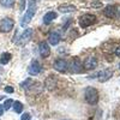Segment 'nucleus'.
<instances>
[{
  "mask_svg": "<svg viewBox=\"0 0 120 120\" xmlns=\"http://www.w3.org/2000/svg\"><path fill=\"white\" fill-rule=\"evenodd\" d=\"M84 97H85V101L89 105H96L98 102V91H97V89H95L93 86H88L85 89Z\"/></svg>",
  "mask_w": 120,
  "mask_h": 120,
  "instance_id": "obj_1",
  "label": "nucleus"
},
{
  "mask_svg": "<svg viewBox=\"0 0 120 120\" xmlns=\"http://www.w3.org/2000/svg\"><path fill=\"white\" fill-rule=\"evenodd\" d=\"M33 35H34V30L30 29V28H28V29H25L24 31L21 34V36L17 35V36L13 38V41H15L17 45H25V43H28L30 40L33 38Z\"/></svg>",
  "mask_w": 120,
  "mask_h": 120,
  "instance_id": "obj_2",
  "label": "nucleus"
},
{
  "mask_svg": "<svg viewBox=\"0 0 120 120\" xmlns=\"http://www.w3.org/2000/svg\"><path fill=\"white\" fill-rule=\"evenodd\" d=\"M35 12H36V5H35L33 1H30V6H29V8L26 10V12H25L24 17L22 18L21 25H22V26L28 25L30 22H31V19H33V17H34Z\"/></svg>",
  "mask_w": 120,
  "mask_h": 120,
  "instance_id": "obj_3",
  "label": "nucleus"
},
{
  "mask_svg": "<svg viewBox=\"0 0 120 120\" xmlns=\"http://www.w3.org/2000/svg\"><path fill=\"white\" fill-rule=\"evenodd\" d=\"M96 22V17L95 15H90V13H85L79 18V25L82 28H88L91 24H94Z\"/></svg>",
  "mask_w": 120,
  "mask_h": 120,
  "instance_id": "obj_4",
  "label": "nucleus"
},
{
  "mask_svg": "<svg viewBox=\"0 0 120 120\" xmlns=\"http://www.w3.org/2000/svg\"><path fill=\"white\" fill-rule=\"evenodd\" d=\"M13 25H15L13 19L8 18V17H5L4 19L0 21V31L1 33H10L13 29Z\"/></svg>",
  "mask_w": 120,
  "mask_h": 120,
  "instance_id": "obj_5",
  "label": "nucleus"
},
{
  "mask_svg": "<svg viewBox=\"0 0 120 120\" xmlns=\"http://www.w3.org/2000/svg\"><path fill=\"white\" fill-rule=\"evenodd\" d=\"M70 70H71V72H73V73H81L82 72L83 65H82V61L79 60L78 56H73L72 58L71 64H70Z\"/></svg>",
  "mask_w": 120,
  "mask_h": 120,
  "instance_id": "obj_6",
  "label": "nucleus"
},
{
  "mask_svg": "<svg viewBox=\"0 0 120 120\" xmlns=\"http://www.w3.org/2000/svg\"><path fill=\"white\" fill-rule=\"evenodd\" d=\"M97 67V59L95 56H88L84 61H83V68L84 70H94Z\"/></svg>",
  "mask_w": 120,
  "mask_h": 120,
  "instance_id": "obj_7",
  "label": "nucleus"
},
{
  "mask_svg": "<svg viewBox=\"0 0 120 120\" xmlns=\"http://www.w3.org/2000/svg\"><path fill=\"white\" fill-rule=\"evenodd\" d=\"M53 67L59 72H66L68 70V63L66 61V60H64V59H58L53 64Z\"/></svg>",
  "mask_w": 120,
  "mask_h": 120,
  "instance_id": "obj_8",
  "label": "nucleus"
},
{
  "mask_svg": "<svg viewBox=\"0 0 120 120\" xmlns=\"http://www.w3.org/2000/svg\"><path fill=\"white\" fill-rule=\"evenodd\" d=\"M41 70H42V67H41V65H40V63L37 61V60H33L31 65L28 67V72L31 76H37V75H40Z\"/></svg>",
  "mask_w": 120,
  "mask_h": 120,
  "instance_id": "obj_9",
  "label": "nucleus"
},
{
  "mask_svg": "<svg viewBox=\"0 0 120 120\" xmlns=\"http://www.w3.org/2000/svg\"><path fill=\"white\" fill-rule=\"evenodd\" d=\"M38 51H40V54H41L42 58H48L51 55V48H49V45L45 41L40 42L38 45Z\"/></svg>",
  "mask_w": 120,
  "mask_h": 120,
  "instance_id": "obj_10",
  "label": "nucleus"
},
{
  "mask_svg": "<svg viewBox=\"0 0 120 120\" xmlns=\"http://www.w3.org/2000/svg\"><path fill=\"white\" fill-rule=\"evenodd\" d=\"M113 76V71L111 68H105L102 71H100L98 75H97V78L100 82H107L109 78Z\"/></svg>",
  "mask_w": 120,
  "mask_h": 120,
  "instance_id": "obj_11",
  "label": "nucleus"
},
{
  "mask_svg": "<svg viewBox=\"0 0 120 120\" xmlns=\"http://www.w3.org/2000/svg\"><path fill=\"white\" fill-rule=\"evenodd\" d=\"M103 13L106 17H109V18H113L116 16V7L114 5H109L107 6L105 10H103Z\"/></svg>",
  "mask_w": 120,
  "mask_h": 120,
  "instance_id": "obj_12",
  "label": "nucleus"
},
{
  "mask_svg": "<svg viewBox=\"0 0 120 120\" xmlns=\"http://www.w3.org/2000/svg\"><path fill=\"white\" fill-rule=\"evenodd\" d=\"M56 17H58L56 12H54V11H49V12H47V13L43 16V23H45V24H49L51 22H53Z\"/></svg>",
  "mask_w": 120,
  "mask_h": 120,
  "instance_id": "obj_13",
  "label": "nucleus"
},
{
  "mask_svg": "<svg viewBox=\"0 0 120 120\" xmlns=\"http://www.w3.org/2000/svg\"><path fill=\"white\" fill-rule=\"evenodd\" d=\"M48 42L51 43L52 46H56L59 42H60V35L58 33H51L48 36Z\"/></svg>",
  "mask_w": 120,
  "mask_h": 120,
  "instance_id": "obj_14",
  "label": "nucleus"
},
{
  "mask_svg": "<svg viewBox=\"0 0 120 120\" xmlns=\"http://www.w3.org/2000/svg\"><path fill=\"white\" fill-rule=\"evenodd\" d=\"M45 85H46V88H47L48 90H53V89L55 88V85H56L55 78H54V77H48V78L46 79V82H45Z\"/></svg>",
  "mask_w": 120,
  "mask_h": 120,
  "instance_id": "obj_15",
  "label": "nucleus"
},
{
  "mask_svg": "<svg viewBox=\"0 0 120 120\" xmlns=\"http://www.w3.org/2000/svg\"><path fill=\"white\" fill-rule=\"evenodd\" d=\"M10 60H11V54L10 53H3L1 54V56H0V63H1L3 65H6V64H8L10 63Z\"/></svg>",
  "mask_w": 120,
  "mask_h": 120,
  "instance_id": "obj_16",
  "label": "nucleus"
},
{
  "mask_svg": "<svg viewBox=\"0 0 120 120\" xmlns=\"http://www.w3.org/2000/svg\"><path fill=\"white\" fill-rule=\"evenodd\" d=\"M12 106H13V111H15L16 113H22V111H23V103H22V102L13 101Z\"/></svg>",
  "mask_w": 120,
  "mask_h": 120,
  "instance_id": "obj_17",
  "label": "nucleus"
},
{
  "mask_svg": "<svg viewBox=\"0 0 120 120\" xmlns=\"http://www.w3.org/2000/svg\"><path fill=\"white\" fill-rule=\"evenodd\" d=\"M75 10H76V7L75 6H72V5H68V6H60L59 7V11L60 12H63V13H66V12H72V11H75Z\"/></svg>",
  "mask_w": 120,
  "mask_h": 120,
  "instance_id": "obj_18",
  "label": "nucleus"
},
{
  "mask_svg": "<svg viewBox=\"0 0 120 120\" xmlns=\"http://www.w3.org/2000/svg\"><path fill=\"white\" fill-rule=\"evenodd\" d=\"M15 1L16 0H0V4L5 7H11V6H13Z\"/></svg>",
  "mask_w": 120,
  "mask_h": 120,
  "instance_id": "obj_19",
  "label": "nucleus"
},
{
  "mask_svg": "<svg viewBox=\"0 0 120 120\" xmlns=\"http://www.w3.org/2000/svg\"><path fill=\"white\" fill-rule=\"evenodd\" d=\"M12 103H13V100H11V98L6 100L5 103L3 105V107H4V111H7V109H10V107L12 106Z\"/></svg>",
  "mask_w": 120,
  "mask_h": 120,
  "instance_id": "obj_20",
  "label": "nucleus"
},
{
  "mask_svg": "<svg viewBox=\"0 0 120 120\" xmlns=\"http://www.w3.org/2000/svg\"><path fill=\"white\" fill-rule=\"evenodd\" d=\"M31 83H33V82H31V79L28 78V79H25V82H24V83H22V84H21V86H22V88L28 89V86H29L30 84H31Z\"/></svg>",
  "mask_w": 120,
  "mask_h": 120,
  "instance_id": "obj_21",
  "label": "nucleus"
},
{
  "mask_svg": "<svg viewBox=\"0 0 120 120\" xmlns=\"http://www.w3.org/2000/svg\"><path fill=\"white\" fill-rule=\"evenodd\" d=\"M15 91V89L12 88V86H5V93H7V94H12Z\"/></svg>",
  "mask_w": 120,
  "mask_h": 120,
  "instance_id": "obj_22",
  "label": "nucleus"
},
{
  "mask_svg": "<svg viewBox=\"0 0 120 120\" xmlns=\"http://www.w3.org/2000/svg\"><path fill=\"white\" fill-rule=\"evenodd\" d=\"M21 120H30V114L29 113H24L21 118Z\"/></svg>",
  "mask_w": 120,
  "mask_h": 120,
  "instance_id": "obj_23",
  "label": "nucleus"
},
{
  "mask_svg": "<svg viewBox=\"0 0 120 120\" xmlns=\"http://www.w3.org/2000/svg\"><path fill=\"white\" fill-rule=\"evenodd\" d=\"M115 55L120 58V46H119V47L116 48V51H115Z\"/></svg>",
  "mask_w": 120,
  "mask_h": 120,
  "instance_id": "obj_24",
  "label": "nucleus"
},
{
  "mask_svg": "<svg viewBox=\"0 0 120 120\" xmlns=\"http://www.w3.org/2000/svg\"><path fill=\"white\" fill-rule=\"evenodd\" d=\"M3 114H4V107H3V105H0V116Z\"/></svg>",
  "mask_w": 120,
  "mask_h": 120,
  "instance_id": "obj_25",
  "label": "nucleus"
},
{
  "mask_svg": "<svg viewBox=\"0 0 120 120\" xmlns=\"http://www.w3.org/2000/svg\"><path fill=\"white\" fill-rule=\"evenodd\" d=\"M63 120H70V119H63Z\"/></svg>",
  "mask_w": 120,
  "mask_h": 120,
  "instance_id": "obj_26",
  "label": "nucleus"
},
{
  "mask_svg": "<svg viewBox=\"0 0 120 120\" xmlns=\"http://www.w3.org/2000/svg\"><path fill=\"white\" fill-rule=\"evenodd\" d=\"M119 68H120V64H119Z\"/></svg>",
  "mask_w": 120,
  "mask_h": 120,
  "instance_id": "obj_27",
  "label": "nucleus"
}]
</instances>
